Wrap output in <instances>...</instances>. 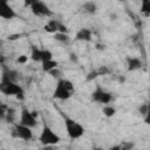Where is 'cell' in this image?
<instances>
[{
	"mask_svg": "<svg viewBox=\"0 0 150 150\" xmlns=\"http://www.w3.org/2000/svg\"><path fill=\"white\" fill-rule=\"evenodd\" d=\"M6 74H7L8 77H9L12 81H14V82H16V80L20 79V73H18L16 70H8V71H6Z\"/></svg>",
	"mask_w": 150,
	"mask_h": 150,
	"instance_id": "obj_21",
	"label": "cell"
},
{
	"mask_svg": "<svg viewBox=\"0 0 150 150\" xmlns=\"http://www.w3.org/2000/svg\"><path fill=\"white\" fill-rule=\"evenodd\" d=\"M23 94H25V93H21V94H18V95H16L15 97H16L18 100H20V101H22V100L25 98V96H23Z\"/></svg>",
	"mask_w": 150,
	"mask_h": 150,
	"instance_id": "obj_32",
	"label": "cell"
},
{
	"mask_svg": "<svg viewBox=\"0 0 150 150\" xmlns=\"http://www.w3.org/2000/svg\"><path fill=\"white\" fill-rule=\"evenodd\" d=\"M118 1H124V0H118Z\"/></svg>",
	"mask_w": 150,
	"mask_h": 150,
	"instance_id": "obj_36",
	"label": "cell"
},
{
	"mask_svg": "<svg viewBox=\"0 0 150 150\" xmlns=\"http://www.w3.org/2000/svg\"><path fill=\"white\" fill-rule=\"evenodd\" d=\"M59 23H60V21H57V20H49V21L45 25L43 29H45L47 33H53V34H55V33L57 32V29H59Z\"/></svg>",
	"mask_w": 150,
	"mask_h": 150,
	"instance_id": "obj_12",
	"label": "cell"
},
{
	"mask_svg": "<svg viewBox=\"0 0 150 150\" xmlns=\"http://www.w3.org/2000/svg\"><path fill=\"white\" fill-rule=\"evenodd\" d=\"M97 76H100V75H98V71H97V69H94V70H91V71L87 75V81H93V80L96 79Z\"/></svg>",
	"mask_w": 150,
	"mask_h": 150,
	"instance_id": "obj_23",
	"label": "cell"
},
{
	"mask_svg": "<svg viewBox=\"0 0 150 150\" xmlns=\"http://www.w3.org/2000/svg\"><path fill=\"white\" fill-rule=\"evenodd\" d=\"M97 71H98V75L102 76V75H108L110 73V69L107 66H101L100 68H97Z\"/></svg>",
	"mask_w": 150,
	"mask_h": 150,
	"instance_id": "obj_22",
	"label": "cell"
},
{
	"mask_svg": "<svg viewBox=\"0 0 150 150\" xmlns=\"http://www.w3.org/2000/svg\"><path fill=\"white\" fill-rule=\"evenodd\" d=\"M4 120H6L8 123H13L14 120H15V109L8 107V109H7V111H6V115H5Z\"/></svg>",
	"mask_w": 150,
	"mask_h": 150,
	"instance_id": "obj_17",
	"label": "cell"
},
{
	"mask_svg": "<svg viewBox=\"0 0 150 150\" xmlns=\"http://www.w3.org/2000/svg\"><path fill=\"white\" fill-rule=\"evenodd\" d=\"M64 125H66L67 134H68L69 138H71V139H77V138L82 137L84 134V128L82 127V124H80L79 122H76L69 117L64 118Z\"/></svg>",
	"mask_w": 150,
	"mask_h": 150,
	"instance_id": "obj_3",
	"label": "cell"
},
{
	"mask_svg": "<svg viewBox=\"0 0 150 150\" xmlns=\"http://www.w3.org/2000/svg\"><path fill=\"white\" fill-rule=\"evenodd\" d=\"M57 32H60V33H68V28L63 25V23H59V29H57Z\"/></svg>",
	"mask_w": 150,
	"mask_h": 150,
	"instance_id": "obj_27",
	"label": "cell"
},
{
	"mask_svg": "<svg viewBox=\"0 0 150 150\" xmlns=\"http://www.w3.org/2000/svg\"><path fill=\"white\" fill-rule=\"evenodd\" d=\"M137 1H141V0H137Z\"/></svg>",
	"mask_w": 150,
	"mask_h": 150,
	"instance_id": "obj_37",
	"label": "cell"
},
{
	"mask_svg": "<svg viewBox=\"0 0 150 150\" xmlns=\"http://www.w3.org/2000/svg\"><path fill=\"white\" fill-rule=\"evenodd\" d=\"M57 66H59V62L52 59V60H48V61L42 62V70H43L45 73H49L52 69L57 68Z\"/></svg>",
	"mask_w": 150,
	"mask_h": 150,
	"instance_id": "obj_14",
	"label": "cell"
},
{
	"mask_svg": "<svg viewBox=\"0 0 150 150\" xmlns=\"http://www.w3.org/2000/svg\"><path fill=\"white\" fill-rule=\"evenodd\" d=\"M91 100L94 102H97V103H102V104H108L111 102L112 100V95L105 90H103L100 86L96 87V89L91 93Z\"/></svg>",
	"mask_w": 150,
	"mask_h": 150,
	"instance_id": "obj_6",
	"label": "cell"
},
{
	"mask_svg": "<svg viewBox=\"0 0 150 150\" xmlns=\"http://www.w3.org/2000/svg\"><path fill=\"white\" fill-rule=\"evenodd\" d=\"M49 74L52 75V77H54V79H60V76H61V70H59L57 68H54V69H52L50 71H49Z\"/></svg>",
	"mask_w": 150,
	"mask_h": 150,
	"instance_id": "obj_24",
	"label": "cell"
},
{
	"mask_svg": "<svg viewBox=\"0 0 150 150\" xmlns=\"http://www.w3.org/2000/svg\"><path fill=\"white\" fill-rule=\"evenodd\" d=\"M53 59V53L48 49H42V59H41V62H45V61H48V60H52Z\"/></svg>",
	"mask_w": 150,
	"mask_h": 150,
	"instance_id": "obj_20",
	"label": "cell"
},
{
	"mask_svg": "<svg viewBox=\"0 0 150 150\" xmlns=\"http://www.w3.org/2000/svg\"><path fill=\"white\" fill-rule=\"evenodd\" d=\"M0 16L6 20H12L16 16V13L7 2H0Z\"/></svg>",
	"mask_w": 150,
	"mask_h": 150,
	"instance_id": "obj_9",
	"label": "cell"
},
{
	"mask_svg": "<svg viewBox=\"0 0 150 150\" xmlns=\"http://www.w3.org/2000/svg\"><path fill=\"white\" fill-rule=\"evenodd\" d=\"M74 93V84L71 81L67 79H59L55 90L53 93V97L56 100H68Z\"/></svg>",
	"mask_w": 150,
	"mask_h": 150,
	"instance_id": "obj_1",
	"label": "cell"
},
{
	"mask_svg": "<svg viewBox=\"0 0 150 150\" xmlns=\"http://www.w3.org/2000/svg\"><path fill=\"white\" fill-rule=\"evenodd\" d=\"M96 48H97V49H100V50H102V49H104V48H105V46H104V45H96Z\"/></svg>",
	"mask_w": 150,
	"mask_h": 150,
	"instance_id": "obj_33",
	"label": "cell"
},
{
	"mask_svg": "<svg viewBox=\"0 0 150 150\" xmlns=\"http://www.w3.org/2000/svg\"><path fill=\"white\" fill-rule=\"evenodd\" d=\"M30 59L34 62H41V59H42V49L38 48L36 46H33L32 47V52H30Z\"/></svg>",
	"mask_w": 150,
	"mask_h": 150,
	"instance_id": "obj_13",
	"label": "cell"
},
{
	"mask_svg": "<svg viewBox=\"0 0 150 150\" xmlns=\"http://www.w3.org/2000/svg\"><path fill=\"white\" fill-rule=\"evenodd\" d=\"M27 61H28V56H27V55H23V54L20 55V56H18L16 60H15L16 63H21V64H22V63H26Z\"/></svg>",
	"mask_w": 150,
	"mask_h": 150,
	"instance_id": "obj_26",
	"label": "cell"
},
{
	"mask_svg": "<svg viewBox=\"0 0 150 150\" xmlns=\"http://www.w3.org/2000/svg\"><path fill=\"white\" fill-rule=\"evenodd\" d=\"M102 112L105 117H112L116 114V109L112 105H104L102 109Z\"/></svg>",
	"mask_w": 150,
	"mask_h": 150,
	"instance_id": "obj_19",
	"label": "cell"
},
{
	"mask_svg": "<svg viewBox=\"0 0 150 150\" xmlns=\"http://www.w3.org/2000/svg\"><path fill=\"white\" fill-rule=\"evenodd\" d=\"M23 125H27L29 128H34L36 127L38 122H36V117L33 116L32 111H29L27 108H22L21 112H20V122Z\"/></svg>",
	"mask_w": 150,
	"mask_h": 150,
	"instance_id": "obj_8",
	"label": "cell"
},
{
	"mask_svg": "<svg viewBox=\"0 0 150 150\" xmlns=\"http://www.w3.org/2000/svg\"><path fill=\"white\" fill-rule=\"evenodd\" d=\"M54 39L59 42H62V43H66L69 41V36L67 33H60V32H56L54 34Z\"/></svg>",
	"mask_w": 150,
	"mask_h": 150,
	"instance_id": "obj_18",
	"label": "cell"
},
{
	"mask_svg": "<svg viewBox=\"0 0 150 150\" xmlns=\"http://www.w3.org/2000/svg\"><path fill=\"white\" fill-rule=\"evenodd\" d=\"M30 9H32V13H33L35 16H41V18H43V16H52V15H53V12L49 9V7H48L45 2H42L41 0L36 1L35 4H33V5L30 6Z\"/></svg>",
	"mask_w": 150,
	"mask_h": 150,
	"instance_id": "obj_7",
	"label": "cell"
},
{
	"mask_svg": "<svg viewBox=\"0 0 150 150\" xmlns=\"http://www.w3.org/2000/svg\"><path fill=\"white\" fill-rule=\"evenodd\" d=\"M32 114H33V116H34V117H36V118L39 117V112H38L36 110H33V111H32Z\"/></svg>",
	"mask_w": 150,
	"mask_h": 150,
	"instance_id": "obj_34",
	"label": "cell"
},
{
	"mask_svg": "<svg viewBox=\"0 0 150 150\" xmlns=\"http://www.w3.org/2000/svg\"><path fill=\"white\" fill-rule=\"evenodd\" d=\"M82 8H83V11H84L86 13H88V14H94V13H96V11H97V6H96V4H95L94 1H86V2L82 5Z\"/></svg>",
	"mask_w": 150,
	"mask_h": 150,
	"instance_id": "obj_15",
	"label": "cell"
},
{
	"mask_svg": "<svg viewBox=\"0 0 150 150\" xmlns=\"http://www.w3.org/2000/svg\"><path fill=\"white\" fill-rule=\"evenodd\" d=\"M0 91L7 96H16L18 94H21V93H25L22 87L20 84H18L16 82L12 81L8 75L5 73H2V76H1V82H0Z\"/></svg>",
	"mask_w": 150,
	"mask_h": 150,
	"instance_id": "obj_2",
	"label": "cell"
},
{
	"mask_svg": "<svg viewBox=\"0 0 150 150\" xmlns=\"http://www.w3.org/2000/svg\"><path fill=\"white\" fill-rule=\"evenodd\" d=\"M93 36V33L89 28H81L76 32L75 34V40L76 41H86V42H89L91 41V38Z\"/></svg>",
	"mask_w": 150,
	"mask_h": 150,
	"instance_id": "obj_10",
	"label": "cell"
},
{
	"mask_svg": "<svg viewBox=\"0 0 150 150\" xmlns=\"http://www.w3.org/2000/svg\"><path fill=\"white\" fill-rule=\"evenodd\" d=\"M36 1H39V0H23V6H25V7H28V6L30 7V6H32L33 4H35Z\"/></svg>",
	"mask_w": 150,
	"mask_h": 150,
	"instance_id": "obj_28",
	"label": "cell"
},
{
	"mask_svg": "<svg viewBox=\"0 0 150 150\" xmlns=\"http://www.w3.org/2000/svg\"><path fill=\"white\" fill-rule=\"evenodd\" d=\"M8 38H9V40H15V39L20 38V34H14V35H9Z\"/></svg>",
	"mask_w": 150,
	"mask_h": 150,
	"instance_id": "obj_31",
	"label": "cell"
},
{
	"mask_svg": "<svg viewBox=\"0 0 150 150\" xmlns=\"http://www.w3.org/2000/svg\"><path fill=\"white\" fill-rule=\"evenodd\" d=\"M39 141L43 144V145H55L57 143H60L61 138L57 134H55L48 125H45L42 128V131L39 136Z\"/></svg>",
	"mask_w": 150,
	"mask_h": 150,
	"instance_id": "obj_4",
	"label": "cell"
},
{
	"mask_svg": "<svg viewBox=\"0 0 150 150\" xmlns=\"http://www.w3.org/2000/svg\"><path fill=\"white\" fill-rule=\"evenodd\" d=\"M127 66H128V70L129 71H134V70L139 69L143 66V63H142V60L139 57L128 56L127 57Z\"/></svg>",
	"mask_w": 150,
	"mask_h": 150,
	"instance_id": "obj_11",
	"label": "cell"
},
{
	"mask_svg": "<svg viewBox=\"0 0 150 150\" xmlns=\"http://www.w3.org/2000/svg\"><path fill=\"white\" fill-rule=\"evenodd\" d=\"M69 59H70L71 62H77V55L74 54V53H71V54L69 55Z\"/></svg>",
	"mask_w": 150,
	"mask_h": 150,
	"instance_id": "obj_30",
	"label": "cell"
},
{
	"mask_svg": "<svg viewBox=\"0 0 150 150\" xmlns=\"http://www.w3.org/2000/svg\"><path fill=\"white\" fill-rule=\"evenodd\" d=\"M144 123L148 124V125H150V111H148V114L145 115V117H144Z\"/></svg>",
	"mask_w": 150,
	"mask_h": 150,
	"instance_id": "obj_29",
	"label": "cell"
},
{
	"mask_svg": "<svg viewBox=\"0 0 150 150\" xmlns=\"http://www.w3.org/2000/svg\"><path fill=\"white\" fill-rule=\"evenodd\" d=\"M0 2H7V0H0Z\"/></svg>",
	"mask_w": 150,
	"mask_h": 150,
	"instance_id": "obj_35",
	"label": "cell"
},
{
	"mask_svg": "<svg viewBox=\"0 0 150 150\" xmlns=\"http://www.w3.org/2000/svg\"><path fill=\"white\" fill-rule=\"evenodd\" d=\"M30 129L32 128H29L27 125L16 123V124H14V128L12 130V136L16 137V138H21L23 141H30L33 138V132Z\"/></svg>",
	"mask_w": 150,
	"mask_h": 150,
	"instance_id": "obj_5",
	"label": "cell"
},
{
	"mask_svg": "<svg viewBox=\"0 0 150 150\" xmlns=\"http://www.w3.org/2000/svg\"><path fill=\"white\" fill-rule=\"evenodd\" d=\"M141 13L145 16H150V0H141Z\"/></svg>",
	"mask_w": 150,
	"mask_h": 150,
	"instance_id": "obj_16",
	"label": "cell"
},
{
	"mask_svg": "<svg viewBox=\"0 0 150 150\" xmlns=\"http://www.w3.org/2000/svg\"><path fill=\"white\" fill-rule=\"evenodd\" d=\"M138 111L142 114V115H146L148 114V111H149V104L148 103H144V104H142L141 107H139V109H138Z\"/></svg>",
	"mask_w": 150,
	"mask_h": 150,
	"instance_id": "obj_25",
	"label": "cell"
}]
</instances>
